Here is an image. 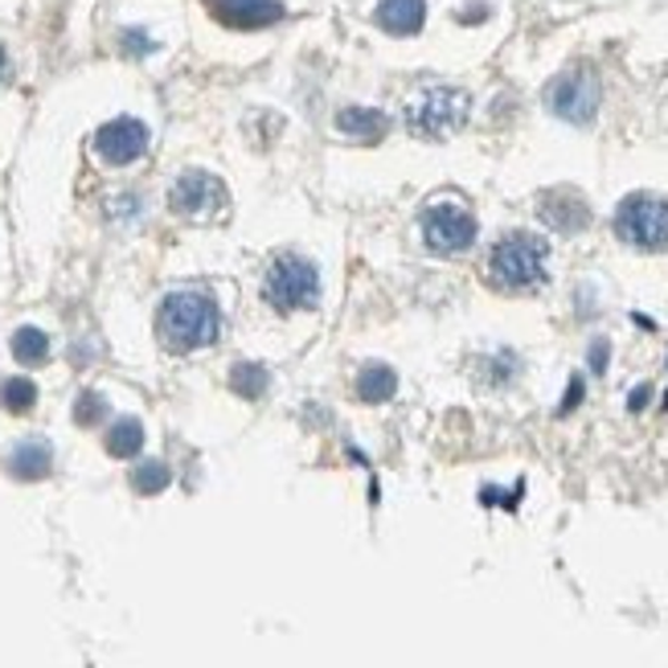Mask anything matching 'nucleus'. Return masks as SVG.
Wrapping results in <instances>:
<instances>
[{
  "mask_svg": "<svg viewBox=\"0 0 668 668\" xmlns=\"http://www.w3.org/2000/svg\"><path fill=\"white\" fill-rule=\"evenodd\" d=\"M156 333L172 354H197L222 336V308L205 292H172L160 299Z\"/></svg>",
  "mask_w": 668,
  "mask_h": 668,
  "instance_id": "1",
  "label": "nucleus"
},
{
  "mask_svg": "<svg viewBox=\"0 0 668 668\" xmlns=\"http://www.w3.org/2000/svg\"><path fill=\"white\" fill-rule=\"evenodd\" d=\"M545 259H550L545 239L529 234V230H513V234H504L492 246V255H488V279L501 292H534V287L545 283Z\"/></svg>",
  "mask_w": 668,
  "mask_h": 668,
  "instance_id": "2",
  "label": "nucleus"
},
{
  "mask_svg": "<svg viewBox=\"0 0 668 668\" xmlns=\"http://www.w3.org/2000/svg\"><path fill=\"white\" fill-rule=\"evenodd\" d=\"M472 115V94L460 87H427L419 99H410L407 128L419 140H447L467 124Z\"/></svg>",
  "mask_w": 668,
  "mask_h": 668,
  "instance_id": "3",
  "label": "nucleus"
},
{
  "mask_svg": "<svg viewBox=\"0 0 668 668\" xmlns=\"http://www.w3.org/2000/svg\"><path fill=\"white\" fill-rule=\"evenodd\" d=\"M615 234L644 251V255H660L668 251V197L660 193H631L615 209Z\"/></svg>",
  "mask_w": 668,
  "mask_h": 668,
  "instance_id": "4",
  "label": "nucleus"
},
{
  "mask_svg": "<svg viewBox=\"0 0 668 668\" xmlns=\"http://www.w3.org/2000/svg\"><path fill=\"white\" fill-rule=\"evenodd\" d=\"M262 299L275 308L279 316L304 312L320 304V271L299 255H279L271 271L262 279Z\"/></svg>",
  "mask_w": 668,
  "mask_h": 668,
  "instance_id": "5",
  "label": "nucleus"
},
{
  "mask_svg": "<svg viewBox=\"0 0 668 668\" xmlns=\"http://www.w3.org/2000/svg\"><path fill=\"white\" fill-rule=\"evenodd\" d=\"M599 99H603V87L591 66H570L545 87V107L575 128H587L599 115Z\"/></svg>",
  "mask_w": 668,
  "mask_h": 668,
  "instance_id": "6",
  "label": "nucleus"
},
{
  "mask_svg": "<svg viewBox=\"0 0 668 668\" xmlns=\"http://www.w3.org/2000/svg\"><path fill=\"white\" fill-rule=\"evenodd\" d=\"M168 209L189 222H209L226 209V185L205 168H189L168 189Z\"/></svg>",
  "mask_w": 668,
  "mask_h": 668,
  "instance_id": "7",
  "label": "nucleus"
},
{
  "mask_svg": "<svg viewBox=\"0 0 668 668\" xmlns=\"http://www.w3.org/2000/svg\"><path fill=\"white\" fill-rule=\"evenodd\" d=\"M480 234V226L472 218V209L460 202H435L423 209V242L435 255H460Z\"/></svg>",
  "mask_w": 668,
  "mask_h": 668,
  "instance_id": "8",
  "label": "nucleus"
},
{
  "mask_svg": "<svg viewBox=\"0 0 668 668\" xmlns=\"http://www.w3.org/2000/svg\"><path fill=\"white\" fill-rule=\"evenodd\" d=\"M149 124L144 119H136V115H119V119H107L103 128L94 131V156L103 160V165L112 168H128L136 165L144 152H149Z\"/></svg>",
  "mask_w": 668,
  "mask_h": 668,
  "instance_id": "9",
  "label": "nucleus"
},
{
  "mask_svg": "<svg viewBox=\"0 0 668 668\" xmlns=\"http://www.w3.org/2000/svg\"><path fill=\"white\" fill-rule=\"evenodd\" d=\"M209 9L226 29H271L287 17L283 0H209Z\"/></svg>",
  "mask_w": 668,
  "mask_h": 668,
  "instance_id": "10",
  "label": "nucleus"
},
{
  "mask_svg": "<svg viewBox=\"0 0 668 668\" xmlns=\"http://www.w3.org/2000/svg\"><path fill=\"white\" fill-rule=\"evenodd\" d=\"M538 214L541 222L557 230V234H578L591 222V205H587V197L578 189H550V193H541Z\"/></svg>",
  "mask_w": 668,
  "mask_h": 668,
  "instance_id": "11",
  "label": "nucleus"
},
{
  "mask_svg": "<svg viewBox=\"0 0 668 668\" xmlns=\"http://www.w3.org/2000/svg\"><path fill=\"white\" fill-rule=\"evenodd\" d=\"M373 21L390 38H414L427 25V0H382L373 9Z\"/></svg>",
  "mask_w": 668,
  "mask_h": 668,
  "instance_id": "12",
  "label": "nucleus"
},
{
  "mask_svg": "<svg viewBox=\"0 0 668 668\" xmlns=\"http://www.w3.org/2000/svg\"><path fill=\"white\" fill-rule=\"evenodd\" d=\"M336 131H345L349 140H361V144H377L390 131V115L377 107H345L336 112Z\"/></svg>",
  "mask_w": 668,
  "mask_h": 668,
  "instance_id": "13",
  "label": "nucleus"
},
{
  "mask_svg": "<svg viewBox=\"0 0 668 668\" xmlns=\"http://www.w3.org/2000/svg\"><path fill=\"white\" fill-rule=\"evenodd\" d=\"M50 467H54V451H50L46 439H25V444L9 455V472H13L17 480H46Z\"/></svg>",
  "mask_w": 668,
  "mask_h": 668,
  "instance_id": "14",
  "label": "nucleus"
},
{
  "mask_svg": "<svg viewBox=\"0 0 668 668\" xmlns=\"http://www.w3.org/2000/svg\"><path fill=\"white\" fill-rule=\"evenodd\" d=\"M394 394H398V373L390 370V365H382V361H373V365H365V370L357 373V398L361 402H390Z\"/></svg>",
  "mask_w": 668,
  "mask_h": 668,
  "instance_id": "15",
  "label": "nucleus"
},
{
  "mask_svg": "<svg viewBox=\"0 0 668 668\" xmlns=\"http://www.w3.org/2000/svg\"><path fill=\"white\" fill-rule=\"evenodd\" d=\"M9 349H13V357H17L21 365H41L50 357V336L41 333V329H34V324H25V329L13 333Z\"/></svg>",
  "mask_w": 668,
  "mask_h": 668,
  "instance_id": "16",
  "label": "nucleus"
},
{
  "mask_svg": "<svg viewBox=\"0 0 668 668\" xmlns=\"http://www.w3.org/2000/svg\"><path fill=\"white\" fill-rule=\"evenodd\" d=\"M140 447H144V427H140V419H119V423L107 431V451H112L115 460L140 455Z\"/></svg>",
  "mask_w": 668,
  "mask_h": 668,
  "instance_id": "17",
  "label": "nucleus"
},
{
  "mask_svg": "<svg viewBox=\"0 0 668 668\" xmlns=\"http://www.w3.org/2000/svg\"><path fill=\"white\" fill-rule=\"evenodd\" d=\"M0 407L9 414H29L38 407V386L29 377H4L0 382Z\"/></svg>",
  "mask_w": 668,
  "mask_h": 668,
  "instance_id": "18",
  "label": "nucleus"
},
{
  "mask_svg": "<svg viewBox=\"0 0 668 668\" xmlns=\"http://www.w3.org/2000/svg\"><path fill=\"white\" fill-rule=\"evenodd\" d=\"M230 386L239 398H262L267 386H271V373L262 370V365H251V361H239L234 370H230Z\"/></svg>",
  "mask_w": 668,
  "mask_h": 668,
  "instance_id": "19",
  "label": "nucleus"
},
{
  "mask_svg": "<svg viewBox=\"0 0 668 668\" xmlns=\"http://www.w3.org/2000/svg\"><path fill=\"white\" fill-rule=\"evenodd\" d=\"M168 480H172V476H168V467L160 464V460H149V464H140L136 472H131V484H136V492H144V497H149V492H160V488H168Z\"/></svg>",
  "mask_w": 668,
  "mask_h": 668,
  "instance_id": "20",
  "label": "nucleus"
},
{
  "mask_svg": "<svg viewBox=\"0 0 668 668\" xmlns=\"http://www.w3.org/2000/svg\"><path fill=\"white\" fill-rule=\"evenodd\" d=\"M103 414H107V398H99V394H82L75 402V419L82 427H94Z\"/></svg>",
  "mask_w": 668,
  "mask_h": 668,
  "instance_id": "21",
  "label": "nucleus"
},
{
  "mask_svg": "<svg viewBox=\"0 0 668 668\" xmlns=\"http://www.w3.org/2000/svg\"><path fill=\"white\" fill-rule=\"evenodd\" d=\"M124 50H128V54H152V50H156V41L149 38V34H140V29H124Z\"/></svg>",
  "mask_w": 668,
  "mask_h": 668,
  "instance_id": "22",
  "label": "nucleus"
},
{
  "mask_svg": "<svg viewBox=\"0 0 668 668\" xmlns=\"http://www.w3.org/2000/svg\"><path fill=\"white\" fill-rule=\"evenodd\" d=\"M607 349H612L607 341H594V345H591V370H594V373L607 370Z\"/></svg>",
  "mask_w": 668,
  "mask_h": 668,
  "instance_id": "23",
  "label": "nucleus"
},
{
  "mask_svg": "<svg viewBox=\"0 0 668 668\" xmlns=\"http://www.w3.org/2000/svg\"><path fill=\"white\" fill-rule=\"evenodd\" d=\"M575 402H582V377H570V394H566V402H562V414H566V410L575 407Z\"/></svg>",
  "mask_w": 668,
  "mask_h": 668,
  "instance_id": "24",
  "label": "nucleus"
},
{
  "mask_svg": "<svg viewBox=\"0 0 668 668\" xmlns=\"http://www.w3.org/2000/svg\"><path fill=\"white\" fill-rule=\"evenodd\" d=\"M648 398H652V386H640V390H631V398H628V407L640 414V410L648 407Z\"/></svg>",
  "mask_w": 668,
  "mask_h": 668,
  "instance_id": "25",
  "label": "nucleus"
},
{
  "mask_svg": "<svg viewBox=\"0 0 668 668\" xmlns=\"http://www.w3.org/2000/svg\"><path fill=\"white\" fill-rule=\"evenodd\" d=\"M9 75H13V62H9V50L0 46V82H9Z\"/></svg>",
  "mask_w": 668,
  "mask_h": 668,
  "instance_id": "26",
  "label": "nucleus"
}]
</instances>
